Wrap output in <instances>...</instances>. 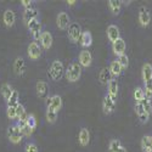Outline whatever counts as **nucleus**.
I'll return each instance as SVG.
<instances>
[{"instance_id": "obj_1", "label": "nucleus", "mask_w": 152, "mask_h": 152, "mask_svg": "<svg viewBox=\"0 0 152 152\" xmlns=\"http://www.w3.org/2000/svg\"><path fill=\"white\" fill-rule=\"evenodd\" d=\"M82 72H83V68L78 63V61H72L65 69V77L69 83H75L80 79Z\"/></svg>"}, {"instance_id": "obj_2", "label": "nucleus", "mask_w": 152, "mask_h": 152, "mask_svg": "<svg viewBox=\"0 0 152 152\" xmlns=\"http://www.w3.org/2000/svg\"><path fill=\"white\" fill-rule=\"evenodd\" d=\"M48 74L50 75L54 82H58L62 79V77L65 75V67H63V63L60 60H55L51 62L50 68L48 71Z\"/></svg>"}, {"instance_id": "obj_3", "label": "nucleus", "mask_w": 152, "mask_h": 152, "mask_svg": "<svg viewBox=\"0 0 152 152\" xmlns=\"http://www.w3.org/2000/svg\"><path fill=\"white\" fill-rule=\"evenodd\" d=\"M7 139H9V141L14 145H18L22 141L23 135H22L21 129L17 124H12L7 128Z\"/></svg>"}, {"instance_id": "obj_4", "label": "nucleus", "mask_w": 152, "mask_h": 152, "mask_svg": "<svg viewBox=\"0 0 152 152\" xmlns=\"http://www.w3.org/2000/svg\"><path fill=\"white\" fill-rule=\"evenodd\" d=\"M82 33H83L82 27H80V24H78V23H71L69 27H68V29H67L68 39H69V42L73 43V44H75V43L79 42V38H80Z\"/></svg>"}, {"instance_id": "obj_5", "label": "nucleus", "mask_w": 152, "mask_h": 152, "mask_svg": "<svg viewBox=\"0 0 152 152\" xmlns=\"http://www.w3.org/2000/svg\"><path fill=\"white\" fill-rule=\"evenodd\" d=\"M71 24V18H69V15L65 11H61L57 14L56 16V26L58 29L61 31H67L68 27Z\"/></svg>"}, {"instance_id": "obj_6", "label": "nucleus", "mask_w": 152, "mask_h": 152, "mask_svg": "<svg viewBox=\"0 0 152 152\" xmlns=\"http://www.w3.org/2000/svg\"><path fill=\"white\" fill-rule=\"evenodd\" d=\"M78 63L82 66V68H88L93 63V54L88 49H83L78 56Z\"/></svg>"}, {"instance_id": "obj_7", "label": "nucleus", "mask_w": 152, "mask_h": 152, "mask_svg": "<svg viewBox=\"0 0 152 152\" xmlns=\"http://www.w3.org/2000/svg\"><path fill=\"white\" fill-rule=\"evenodd\" d=\"M63 106V101L62 97L60 95H53V96H49L46 99V107L48 108H51L55 112H60V110Z\"/></svg>"}, {"instance_id": "obj_8", "label": "nucleus", "mask_w": 152, "mask_h": 152, "mask_svg": "<svg viewBox=\"0 0 152 152\" xmlns=\"http://www.w3.org/2000/svg\"><path fill=\"white\" fill-rule=\"evenodd\" d=\"M139 23L141 27H148V24L151 22V14L146 6H141L139 9Z\"/></svg>"}, {"instance_id": "obj_9", "label": "nucleus", "mask_w": 152, "mask_h": 152, "mask_svg": "<svg viewBox=\"0 0 152 152\" xmlns=\"http://www.w3.org/2000/svg\"><path fill=\"white\" fill-rule=\"evenodd\" d=\"M27 55H28V57H29L31 60H33V61H35V60L39 58V57L42 56V49H40L39 44L35 43V42H32V43L28 45V48H27Z\"/></svg>"}, {"instance_id": "obj_10", "label": "nucleus", "mask_w": 152, "mask_h": 152, "mask_svg": "<svg viewBox=\"0 0 152 152\" xmlns=\"http://www.w3.org/2000/svg\"><path fill=\"white\" fill-rule=\"evenodd\" d=\"M35 90H37V95L39 99H48L49 97V85L44 80H38L35 84Z\"/></svg>"}, {"instance_id": "obj_11", "label": "nucleus", "mask_w": 152, "mask_h": 152, "mask_svg": "<svg viewBox=\"0 0 152 152\" xmlns=\"http://www.w3.org/2000/svg\"><path fill=\"white\" fill-rule=\"evenodd\" d=\"M115 108H116V101L112 100L107 94L104 96V100H102V111L105 115H112L115 112Z\"/></svg>"}, {"instance_id": "obj_12", "label": "nucleus", "mask_w": 152, "mask_h": 152, "mask_svg": "<svg viewBox=\"0 0 152 152\" xmlns=\"http://www.w3.org/2000/svg\"><path fill=\"white\" fill-rule=\"evenodd\" d=\"M118 89H119V85H118V80L116 78H112L108 83H107V95L112 99L117 101V96H118Z\"/></svg>"}, {"instance_id": "obj_13", "label": "nucleus", "mask_w": 152, "mask_h": 152, "mask_svg": "<svg viewBox=\"0 0 152 152\" xmlns=\"http://www.w3.org/2000/svg\"><path fill=\"white\" fill-rule=\"evenodd\" d=\"M39 42H40V45H42V48L44 50H49L50 48L53 46V42H54L51 33H50L49 31H43L42 34H40Z\"/></svg>"}, {"instance_id": "obj_14", "label": "nucleus", "mask_w": 152, "mask_h": 152, "mask_svg": "<svg viewBox=\"0 0 152 152\" xmlns=\"http://www.w3.org/2000/svg\"><path fill=\"white\" fill-rule=\"evenodd\" d=\"M125 49H126V44H125L123 38H119V39H117L115 43H112V51L117 57L125 54Z\"/></svg>"}, {"instance_id": "obj_15", "label": "nucleus", "mask_w": 152, "mask_h": 152, "mask_svg": "<svg viewBox=\"0 0 152 152\" xmlns=\"http://www.w3.org/2000/svg\"><path fill=\"white\" fill-rule=\"evenodd\" d=\"M134 110H135V113H136L139 121H140L142 124H146L148 122V119H150V115H148V113H146V111L144 110V107L141 106V104L140 102H136Z\"/></svg>"}, {"instance_id": "obj_16", "label": "nucleus", "mask_w": 152, "mask_h": 152, "mask_svg": "<svg viewBox=\"0 0 152 152\" xmlns=\"http://www.w3.org/2000/svg\"><path fill=\"white\" fill-rule=\"evenodd\" d=\"M121 38V32L119 28L116 26V24H110L107 27V39L111 43H115L117 39Z\"/></svg>"}, {"instance_id": "obj_17", "label": "nucleus", "mask_w": 152, "mask_h": 152, "mask_svg": "<svg viewBox=\"0 0 152 152\" xmlns=\"http://www.w3.org/2000/svg\"><path fill=\"white\" fill-rule=\"evenodd\" d=\"M3 22H4V24H5L7 28H11L15 24V22H16V15H15V12L12 11L11 9H7L4 12V15H3Z\"/></svg>"}, {"instance_id": "obj_18", "label": "nucleus", "mask_w": 152, "mask_h": 152, "mask_svg": "<svg viewBox=\"0 0 152 152\" xmlns=\"http://www.w3.org/2000/svg\"><path fill=\"white\" fill-rule=\"evenodd\" d=\"M78 142L82 147H86L90 142V132L86 128H82L78 134Z\"/></svg>"}, {"instance_id": "obj_19", "label": "nucleus", "mask_w": 152, "mask_h": 152, "mask_svg": "<svg viewBox=\"0 0 152 152\" xmlns=\"http://www.w3.org/2000/svg\"><path fill=\"white\" fill-rule=\"evenodd\" d=\"M79 44L84 49H88L93 45V35L89 31H83V33L79 38Z\"/></svg>"}, {"instance_id": "obj_20", "label": "nucleus", "mask_w": 152, "mask_h": 152, "mask_svg": "<svg viewBox=\"0 0 152 152\" xmlns=\"http://www.w3.org/2000/svg\"><path fill=\"white\" fill-rule=\"evenodd\" d=\"M14 72L17 75H23L24 72H26V62H24L23 57H17L14 61Z\"/></svg>"}, {"instance_id": "obj_21", "label": "nucleus", "mask_w": 152, "mask_h": 152, "mask_svg": "<svg viewBox=\"0 0 152 152\" xmlns=\"http://www.w3.org/2000/svg\"><path fill=\"white\" fill-rule=\"evenodd\" d=\"M108 71H110V73H111V77H112V78H116V79L119 77V75H122V73H123V69H122V67H121V65L118 63L117 60L112 61V62L110 63Z\"/></svg>"}, {"instance_id": "obj_22", "label": "nucleus", "mask_w": 152, "mask_h": 152, "mask_svg": "<svg viewBox=\"0 0 152 152\" xmlns=\"http://www.w3.org/2000/svg\"><path fill=\"white\" fill-rule=\"evenodd\" d=\"M38 16H39V11L37 9H27L23 12V21L26 23H28L33 20H37Z\"/></svg>"}, {"instance_id": "obj_23", "label": "nucleus", "mask_w": 152, "mask_h": 152, "mask_svg": "<svg viewBox=\"0 0 152 152\" xmlns=\"http://www.w3.org/2000/svg\"><path fill=\"white\" fill-rule=\"evenodd\" d=\"M108 9L112 12V15H119L121 14V9H122V4H121V0H108L107 1Z\"/></svg>"}, {"instance_id": "obj_24", "label": "nucleus", "mask_w": 152, "mask_h": 152, "mask_svg": "<svg viewBox=\"0 0 152 152\" xmlns=\"http://www.w3.org/2000/svg\"><path fill=\"white\" fill-rule=\"evenodd\" d=\"M16 116H17V122H20V123H26L27 122L28 115H27L26 108H24L23 105L18 104L16 106Z\"/></svg>"}, {"instance_id": "obj_25", "label": "nucleus", "mask_w": 152, "mask_h": 152, "mask_svg": "<svg viewBox=\"0 0 152 152\" xmlns=\"http://www.w3.org/2000/svg\"><path fill=\"white\" fill-rule=\"evenodd\" d=\"M141 77H142L144 83L152 79V65L151 63H144V66L141 68Z\"/></svg>"}, {"instance_id": "obj_26", "label": "nucleus", "mask_w": 152, "mask_h": 152, "mask_svg": "<svg viewBox=\"0 0 152 152\" xmlns=\"http://www.w3.org/2000/svg\"><path fill=\"white\" fill-rule=\"evenodd\" d=\"M141 150L142 152L152 151V135H144L141 139Z\"/></svg>"}, {"instance_id": "obj_27", "label": "nucleus", "mask_w": 152, "mask_h": 152, "mask_svg": "<svg viewBox=\"0 0 152 152\" xmlns=\"http://www.w3.org/2000/svg\"><path fill=\"white\" fill-rule=\"evenodd\" d=\"M111 79H112V77H111V73H110L108 68H102L100 71V73H99V80H100L101 84L107 85V83Z\"/></svg>"}, {"instance_id": "obj_28", "label": "nucleus", "mask_w": 152, "mask_h": 152, "mask_svg": "<svg viewBox=\"0 0 152 152\" xmlns=\"http://www.w3.org/2000/svg\"><path fill=\"white\" fill-rule=\"evenodd\" d=\"M6 104H7V107H16L20 104V94L17 90L12 91L10 99L6 101Z\"/></svg>"}, {"instance_id": "obj_29", "label": "nucleus", "mask_w": 152, "mask_h": 152, "mask_svg": "<svg viewBox=\"0 0 152 152\" xmlns=\"http://www.w3.org/2000/svg\"><path fill=\"white\" fill-rule=\"evenodd\" d=\"M57 116H58V113L53 111L51 108H48L46 107V113H45V118H46V122L49 124H54L56 121H57Z\"/></svg>"}, {"instance_id": "obj_30", "label": "nucleus", "mask_w": 152, "mask_h": 152, "mask_svg": "<svg viewBox=\"0 0 152 152\" xmlns=\"http://www.w3.org/2000/svg\"><path fill=\"white\" fill-rule=\"evenodd\" d=\"M12 91H14V89L11 88L10 84H6V83H5V84L1 85V95H3V97H4L5 101H7V100L10 99Z\"/></svg>"}, {"instance_id": "obj_31", "label": "nucleus", "mask_w": 152, "mask_h": 152, "mask_svg": "<svg viewBox=\"0 0 152 152\" xmlns=\"http://www.w3.org/2000/svg\"><path fill=\"white\" fill-rule=\"evenodd\" d=\"M145 99V91L141 86H136L134 90V100L135 102H141V101Z\"/></svg>"}, {"instance_id": "obj_32", "label": "nucleus", "mask_w": 152, "mask_h": 152, "mask_svg": "<svg viewBox=\"0 0 152 152\" xmlns=\"http://www.w3.org/2000/svg\"><path fill=\"white\" fill-rule=\"evenodd\" d=\"M27 27L31 31V33L32 32H35V31H42V23L39 22V20L37 18V20H33V21L28 22L27 23Z\"/></svg>"}, {"instance_id": "obj_33", "label": "nucleus", "mask_w": 152, "mask_h": 152, "mask_svg": "<svg viewBox=\"0 0 152 152\" xmlns=\"http://www.w3.org/2000/svg\"><path fill=\"white\" fill-rule=\"evenodd\" d=\"M117 61H118V63L121 65V67H122L123 71L128 68V66H129V57H128V55H126V54H123V55L118 56L117 57Z\"/></svg>"}, {"instance_id": "obj_34", "label": "nucleus", "mask_w": 152, "mask_h": 152, "mask_svg": "<svg viewBox=\"0 0 152 152\" xmlns=\"http://www.w3.org/2000/svg\"><path fill=\"white\" fill-rule=\"evenodd\" d=\"M121 146H122L121 140H118V139H112L108 142V152H116Z\"/></svg>"}, {"instance_id": "obj_35", "label": "nucleus", "mask_w": 152, "mask_h": 152, "mask_svg": "<svg viewBox=\"0 0 152 152\" xmlns=\"http://www.w3.org/2000/svg\"><path fill=\"white\" fill-rule=\"evenodd\" d=\"M144 91H145V97L147 99H152V79H150L148 82L144 83Z\"/></svg>"}, {"instance_id": "obj_36", "label": "nucleus", "mask_w": 152, "mask_h": 152, "mask_svg": "<svg viewBox=\"0 0 152 152\" xmlns=\"http://www.w3.org/2000/svg\"><path fill=\"white\" fill-rule=\"evenodd\" d=\"M140 104H141V106L144 107V110L146 111V113H148V115L151 116V113H152V102H151V100L147 99V97H145Z\"/></svg>"}, {"instance_id": "obj_37", "label": "nucleus", "mask_w": 152, "mask_h": 152, "mask_svg": "<svg viewBox=\"0 0 152 152\" xmlns=\"http://www.w3.org/2000/svg\"><path fill=\"white\" fill-rule=\"evenodd\" d=\"M24 152H39V148H38L37 144L33 141H29L24 146Z\"/></svg>"}, {"instance_id": "obj_38", "label": "nucleus", "mask_w": 152, "mask_h": 152, "mask_svg": "<svg viewBox=\"0 0 152 152\" xmlns=\"http://www.w3.org/2000/svg\"><path fill=\"white\" fill-rule=\"evenodd\" d=\"M27 125L29 126V128L34 132L35 129H37V119H35V117L33 116V115H28V118H27Z\"/></svg>"}, {"instance_id": "obj_39", "label": "nucleus", "mask_w": 152, "mask_h": 152, "mask_svg": "<svg viewBox=\"0 0 152 152\" xmlns=\"http://www.w3.org/2000/svg\"><path fill=\"white\" fill-rule=\"evenodd\" d=\"M6 115H7V118H9L10 121L17 119V116H16V107H7Z\"/></svg>"}, {"instance_id": "obj_40", "label": "nucleus", "mask_w": 152, "mask_h": 152, "mask_svg": "<svg viewBox=\"0 0 152 152\" xmlns=\"http://www.w3.org/2000/svg\"><path fill=\"white\" fill-rule=\"evenodd\" d=\"M20 129H21V133H22V135H23V136H26V137H29V136L33 134V130H32V129L29 128V126L27 125V123L24 124V125H22Z\"/></svg>"}, {"instance_id": "obj_41", "label": "nucleus", "mask_w": 152, "mask_h": 152, "mask_svg": "<svg viewBox=\"0 0 152 152\" xmlns=\"http://www.w3.org/2000/svg\"><path fill=\"white\" fill-rule=\"evenodd\" d=\"M32 4H33L32 0H21V5L26 10L27 9H32Z\"/></svg>"}, {"instance_id": "obj_42", "label": "nucleus", "mask_w": 152, "mask_h": 152, "mask_svg": "<svg viewBox=\"0 0 152 152\" xmlns=\"http://www.w3.org/2000/svg\"><path fill=\"white\" fill-rule=\"evenodd\" d=\"M116 152H128V150H126V148H125V147L122 145V146H121V147H119V148H118Z\"/></svg>"}, {"instance_id": "obj_43", "label": "nucleus", "mask_w": 152, "mask_h": 152, "mask_svg": "<svg viewBox=\"0 0 152 152\" xmlns=\"http://www.w3.org/2000/svg\"><path fill=\"white\" fill-rule=\"evenodd\" d=\"M77 4V1H75V0H68L67 1V5H69V6H73V5H75Z\"/></svg>"}, {"instance_id": "obj_44", "label": "nucleus", "mask_w": 152, "mask_h": 152, "mask_svg": "<svg viewBox=\"0 0 152 152\" xmlns=\"http://www.w3.org/2000/svg\"><path fill=\"white\" fill-rule=\"evenodd\" d=\"M133 1H130V0H129V1H121V4L122 5H125V6H128V5H130Z\"/></svg>"}, {"instance_id": "obj_45", "label": "nucleus", "mask_w": 152, "mask_h": 152, "mask_svg": "<svg viewBox=\"0 0 152 152\" xmlns=\"http://www.w3.org/2000/svg\"><path fill=\"white\" fill-rule=\"evenodd\" d=\"M151 152H152V151H151Z\"/></svg>"}]
</instances>
